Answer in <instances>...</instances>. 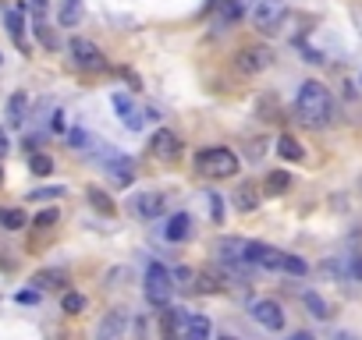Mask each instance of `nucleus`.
Returning a JSON list of instances; mask_svg holds the SVG:
<instances>
[{
	"label": "nucleus",
	"instance_id": "1",
	"mask_svg": "<svg viewBox=\"0 0 362 340\" xmlns=\"http://www.w3.org/2000/svg\"><path fill=\"white\" fill-rule=\"evenodd\" d=\"M295 107H298V117L306 128H327L334 120V96L320 82H302Z\"/></svg>",
	"mask_w": 362,
	"mask_h": 340
},
{
	"label": "nucleus",
	"instance_id": "2",
	"mask_svg": "<svg viewBox=\"0 0 362 340\" xmlns=\"http://www.w3.org/2000/svg\"><path fill=\"white\" fill-rule=\"evenodd\" d=\"M238 156L224 145H214V149H202L196 152V170L206 174V177H234L238 174Z\"/></svg>",
	"mask_w": 362,
	"mask_h": 340
},
{
	"label": "nucleus",
	"instance_id": "3",
	"mask_svg": "<svg viewBox=\"0 0 362 340\" xmlns=\"http://www.w3.org/2000/svg\"><path fill=\"white\" fill-rule=\"evenodd\" d=\"M171 294H174V273L167 266L153 262V266L146 269V301L157 305V308H167Z\"/></svg>",
	"mask_w": 362,
	"mask_h": 340
},
{
	"label": "nucleus",
	"instance_id": "4",
	"mask_svg": "<svg viewBox=\"0 0 362 340\" xmlns=\"http://www.w3.org/2000/svg\"><path fill=\"white\" fill-rule=\"evenodd\" d=\"M281 21H284V0H256L252 4V25L259 33L266 36L281 33Z\"/></svg>",
	"mask_w": 362,
	"mask_h": 340
},
{
	"label": "nucleus",
	"instance_id": "5",
	"mask_svg": "<svg viewBox=\"0 0 362 340\" xmlns=\"http://www.w3.org/2000/svg\"><path fill=\"white\" fill-rule=\"evenodd\" d=\"M68 53H71V60H75L82 71H103V68H107V57H103V50H100L93 39L75 36V39L68 43Z\"/></svg>",
	"mask_w": 362,
	"mask_h": 340
},
{
	"label": "nucleus",
	"instance_id": "6",
	"mask_svg": "<svg viewBox=\"0 0 362 340\" xmlns=\"http://www.w3.org/2000/svg\"><path fill=\"white\" fill-rule=\"evenodd\" d=\"M217 256L227 269H245L249 266V241L245 238H224V241H217Z\"/></svg>",
	"mask_w": 362,
	"mask_h": 340
},
{
	"label": "nucleus",
	"instance_id": "7",
	"mask_svg": "<svg viewBox=\"0 0 362 340\" xmlns=\"http://www.w3.org/2000/svg\"><path fill=\"white\" fill-rule=\"evenodd\" d=\"M234 64L245 75H259V71H266L270 64H274V53H270L266 46H241L234 53Z\"/></svg>",
	"mask_w": 362,
	"mask_h": 340
},
{
	"label": "nucleus",
	"instance_id": "8",
	"mask_svg": "<svg viewBox=\"0 0 362 340\" xmlns=\"http://www.w3.org/2000/svg\"><path fill=\"white\" fill-rule=\"evenodd\" d=\"M132 216H139V220H157V216H164L167 209V195L160 192H139L132 202H128Z\"/></svg>",
	"mask_w": 362,
	"mask_h": 340
},
{
	"label": "nucleus",
	"instance_id": "9",
	"mask_svg": "<svg viewBox=\"0 0 362 340\" xmlns=\"http://www.w3.org/2000/svg\"><path fill=\"white\" fill-rule=\"evenodd\" d=\"M128 333V312L125 308H110L96 326V340H125Z\"/></svg>",
	"mask_w": 362,
	"mask_h": 340
},
{
	"label": "nucleus",
	"instance_id": "10",
	"mask_svg": "<svg viewBox=\"0 0 362 340\" xmlns=\"http://www.w3.org/2000/svg\"><path fill=\"white\" fill-rule=\"evenodd\" d=\"M252 319L266 330H284V308L270 298H256L252 301Z\"/></svg>",
	"mask_w": 362,
	"mask_h": 340
},
{
	"label": "nucleus",
	"instance_id": "11",
	"mask_svg": "<svg viewBox=\"0 0 362 340\" xmlns=\"http://www.w3.org/2000/svg\"><path fill=\"white\" fill-rule=\"evenodd\" d=\"M149 149H153V156H157L160 163H174V160L181 156V138H178L174 132L160 128V132L153 135V142H149Z\"/></svg>",
	"mask_w": 362,
	"mask_h": 340
},
{
	"label": "nucleus",
	"instance_id": "12",
	"mask_svg": "<svg viewBox=\"0 0 362 340\" xmlns=\"http://www.w3.org/2000/svg\"><path fill=\"white\" fill-rule=\"evenodd\" d=\"M185 330H189V316L181 312V308H171L160 316V337L164 340H185Z\"/></svg>",
	"mask_w": 362,
	"mask_h": 340
},
{
	"label": "nucleus",
	"instance_id": "13",
	"mask_svg": "<svg viewBox=\"0 0 362 340\" xmlns=\"http://www.w3.org/2000/svg\"><path fill=\"white\" fill-rule=\"evenodd\" d=\"M110 103H114V110H117V117H121V125H125L128 132H139V128H142V114H139V107L125 96V92H114Z\"/></svg>",
	"mask_w": 362,
	"mask_h": 340
},
{
	"label": "nucleus",
	"instance_id": "14",
	"mask_svg": "<svg viewBox=\"0 0 362 340\" xmlns=\"http://www.w3.org/2000/svg\"><path fill=\"white\" fill-rule=\"evenodd\" d=\"M281 259L284 252L270 249L263 241H249V266H263V269H281Z\"/></svg>",
	"mask_w": 362,
	"mask_h": 340
},
{
	"label": "nucleus",
	"instance_id": "15",
	"mask_svg": "<svg viewBox=\"0 0 362 340\" xmlns=\"http://www.w3.org/2000/svg\"><path fill=\"white\" fill-rule=\"evenodd\" d=\"M103 160H107V174H114V181L117 184H132V160L128 156H121L117 149H110V152H103Z\"/></svg>",
	"mask_w": 362,
	"mask_h": 340
},
{
	"label": "nucleus",
	"instance_id": "16",
	"mask_svg": "<svg viewBox=\"0 0 362 340\" xmlns=\"http://www.w3.org/2000/svg\"><path fill=\"white\" fill-rule=\"evenodd\" d=\"M189 234H192V216L189 213H174L167 220V227H164V238L167 241H185Z\"/></svg>",
	"mask_w": 362,
	"mask_h": 340
},
{
	"label": "nucleus",
	"instance_id": "17",
	"mask_svg": "<svg viewBox=\"0 0 362 340\" xmlns=\"http://www.w3.org/2000/svg\"><path fill=\"white\" fill-rule=\"evenodd\" d=\"M64 284H68L64 269H40V273L33 276V287H36V291H53V287H64Z\"/></svg>",
	"mask_w": 362,
	"mask_h": 340
},
{
	"label": "nucleus",
	"instance_id": "18",
	"mask_svg": "<svg viewBox=\"0 0 362 340\" xmlns=\"http://www.w3.org/2000/svg\"><path fill=\"white\" fill-rule=\"evenodd\" d=\"M25 114H28V96H25V92H15V96L8 100V120H11V128L25 125Z\"/></svg>",
	"mask_w": 362,
	"mask_h": 340
},
{
	"label": "nucleus",
	"instance_id": "19",
	"mask_svg": "<svg viewBox=\"0 0 362 340\" xmlns=\"http://www.w3.org/2000/svg\"><path fill=\"white\" fill-rule=\"evenodd\" d=\"M277 156H281V160H291V163H298V160H306V149L298 145V138H291V135H281V138H277Z\"/></svg>",
	"mask_w": 362,
	"mask_h": 340
},
{
	"label": "nucleus",
	"instance_id": "20",
	"mask_svg": "<svg viewBox=\"0 0 362 340\" xmlns=\"http://www.w3.org/2000/svg\"><path fill=\"white\" fill-rule=\"evenodd\" d=\"M238 21H241V0H224L221 11H217V25L221 28H231Z\"/></svg>",
	"mask_w": 362,
	"mask_h": 340
},
{
	"label": "nucleus",
	"instance_id": "21",
	"mask_svg": "<svg viewBox=\"0 0 362 340\" xmlns=\"http://www.w3.org/2000/svg\"><path fill=\"white\" fill-rule=\"evenodd\" d=\"M57 21L64 25V28L78 25V21H82V0H60V15H57Z\"/></svg>",
	"mask_w": 362,
	"mask_h": 340
},
{
	"label": "nucleus",
	"instance_id": "22",
	"mask_svg": "<svg viewBox=\"0 0 362 340\" xmlns=\"http://www.w3.org/2000/svg\"><path fill=\"white\" fill-rule=\"evenodd\" d=\"M4 21H8V33L15 36V43L25 50V36H21V33H25V15H21V8L8 11V15H4Z\"/></svg>",
	"mask_w": 362,
	"mask_h": 340
},
{
	"label": "nucleus",
	"instance_id": "23",
	"mask_svg": "<svg viewBox=\"0 0 362 340\" xmlns=\"http://www.w3.org/2000/svg\"><path fill=\"white\" fill-rule=\"evenodd\" d=\"M291 188V174L288 170H270L266 177V195H284Z\"/></svg>",
	"mask_w": 362,
	"mask_h": 340
},
{
	"label": "nucleus",
	"instance_id": "24",
	"mask_svg": "<svg viewBox=\"0 0 362 340\" xmlns=\"http://www.w3.org/2000/svg\"><path fill=\"white\" fill-rule=\"evenodd\" d=\"M68 145L78 149V152H96V138L89 135V132H82V128H71L68 132Z\"/></svg>",
	"mask_w": 362,
	"mask_h": 340
},
{
	"label": "nucleus",
	"instance_id": "25",
	"mask_svg": "<svg viewBox=\"0 0 362 340\" xmlns=\"http://www.w3.org/2000/svg\"><path fill=\"white\" fill-rule=\"evenodd\" d=\"M185 340H209V319L206 316H189V330H185Z\"/></svg>",
	"mask_w": 362,
	"mask_h": 340
},
{
	"label": "nucleus",
	"instance_id": "26",
	"mask_svg": "<svg viewBox=\"0 0 362 340\" xmlns=\"http://www.w3.org/2000/svg\"><path fill=\"white\" fill-rule=\"evenodd\" d=\"M25 224H28L25 209H0V227L4 231H21Z\"/></svg>",
	"mask_w": 362,
	"mask_h": 340
},
{
	"label": "nucleus",
	"instance_id": "27",
	"mask_svg": "<svg viewBox=\"0 0 362 340\" xmlns=\"http://www.w3.org/2000/svg\"><path fill=\"white\" fill-rule=\"evenodd\" d=\"M234 206H238L241 213H252V209L259 206V199H256V188H252V184H241V188L234 192Z\"/></svg>",
	"mask_w": 362,
	"mask_h": 340
},
{
	"label": "nucleus",
	"instance_id": "28",
	"mask_svg": "<svg viewBox=\"0 0 362 340\" xmlns=\"http://www.w3.org/2000/svg\"><path fill=\"white\" fill-rule=\"evenodd\" d=\"M199 291H206V294H217V291H224V276H221L217 269H206V273H199Z\"/></svg>",
	"mask_w": 362,
	"mask_h": 340
},
{
	"label": "nucleus",
	"instance_id": "29",
	"mask_svg": "<svg viewBox=\"0 0 362 340\" xmlns=\"http://www.w3.org/2000/svg\"><path fill=\"white\" fill-rule=\"evenodd\" d=\"M85 195H89V202H93V209H100L103 216H114V199H110L107 192H100V188H89Z\"/></svg>",
	"mask_w": 362,
	"mask_h": 340
},
{
	"label": "nucleus",
	"instance_id": "30",
	"mask_svg": "<svg viewBox=\"0 0 362 340\" xmlns=\"http://www.w3.org/2000/svg\"><path fill=\"white\" fill-rule=\"evenodd\" d=\"M28 170H33L36 177H46V174H53V160L46 156V152H33V156H28Z\"/></svg>",
	"mask_w": 362,
	"mask_h": 340
},
{
	"label": "nucleus",
	"instance_id": "31",
	"mask_svg": "<svg viewBox=\"0 0 362 340\" xmlns=\"http://www.w3.org/2000/svg\"><path fill=\"white\" fill-rule=\"evenodd\" d=\"M281 269H284V273H291V276H306V273H309L306 259H298V256H288V252H284V259H281Z\"/></svg>",
	"mask_w": 362,
	"mask_h": 340
},
{
	"label": "nucleus",
	"instance_id": "32",
	"mask_svg": "<svg viewBox=\"0 0 362 340\" xmlns=\"http://www.w3.org/2000/svg\"><path fill=\"white\" fill-rule=\"evenodd\" d=\"M60 308H64V312H68V316H78V312H82V308H85V298H82L78 291H68L64 298H60Z\"/></svg>",
	"mask_w": 362,
	"mask_h": 340
},
{
	"label": "nucleus",
	"instance_id": "33",
	"mask_svg": "<svg viewBox=\"0 0 362 340\" xmlns=\"http://www.w3.org/2000/svg\"><path fill=\"white\" fill-rule=\"evenodd\" d=\"M306 308H309V312H313L316 319H327V316H330V312H327V301H323L316 291H309V294H306Z\"/></svg>",
	"mask_w": 362,
	"mask_h": 340
},
{
	"label": "nucleus",
	"instance_id": "34",
	"mask_svg": "<svg viewBox=\"0 0 362 340\" xmlns=\"http://www.w3.org/2000/svg\"><path fill=\"white\" fill-rule=\"evenodd\" d=\"M277 114H281V107H277L274 96H263V100H259V117H263V120H277Z\"/></svg>",
	"mask_w": 362,
	"mask_h": 340
},
{
	"label": "nucleus",
	"instance_id": "35",
	"mask_svg": "<svg viewBox=\"0 0 362 340\" xmlns=\"http://www.w3.org/2000/svg\"><path fill=\"white\" fill-rule=\"evenodd\" d=\"M206 199H209V209H214V220L221 224V220H224V199H221L217 192H209Z\"/></svg>",
	"mask_w": 362,
	"mask_h": 340
},
{
	"label": "nucleus",
	"instance_id": "36",
	"mask_svg": "<svg viewBox=\"0 0 362 340\" xmlns=\"http://www.w3.org/2000/svg\"><path fill=\"white\" fill-rule=\"evenodd\" d=\"M57 224V209H43L36 213V227H53Z\"/></svg>",
	"mask_w": 362,
	"mask_h": 340
},
{
	"label": "nucleus",
	"instance_id": "37",
	"mask_svg": "<svg viewBox=\"0 0 362 340\" xmlns=\"http://www.w3.org/2000/svg\"><path fill=\"white\" fill-rule=\"evenodd\" d=\"M57 195H64V188H40V192H33L28 199H57Z\"/></svg>",
	"mask_w": 362,
	"mask_h": 340
},
{
	"label": "nucleus",
	"instance_id": "38",
	"mask_svg": "<svg viewBox=\"0 0 362 340\" xmlns=\"http://www.w3.org/2000/svg\"><path fill=\"white\" fill-rule=\"evenodd\" d=\"M18 301H21V305H36V301H40V291H21Z\"/></svg>",
	"mask_w": 362,
	"mask_h": 340
},
{
	"label": "nucleus",
	"instance_id": "39",
	"mask_svg": "<svg viewBox=\"0 0 362 340\" xmlns=\"http://www.w3.org/2000/svg\"><path fill=\"white\" fill-rule=\"evenodd\" d=\"M8 152H11V142H8V132H4V128H0V160H4V156H8Z\"/></svg>",
	"mask_w": 362,
	"mask_h": 340
},
{
	"label": "nucleus",
	"instance_id": "40",
	"mask_svg": "<svg viewBox=\"0 0 362 340\" xmlns=\"http://www.w3.org/2000/svg\"><path fill=\"white\" fill-rule=\"evenodd\" d=\"M50 128H53V132H64V114H60V110L53 114V120H50Z\"/></svg>",
	"mask_w": 362,
	"mask_h": 340
},
{
	"label": "nucleus",
	"instance_id": "41",
	"mask_svg": "<svg viewBox=\"0 0 362 340\" xmlns=\"http://www.w3.org/2000/svg\"><path fill=\"white\" fill-rule=\"evenodd\" d=\"M352 276H355V280H362V256L352 259Z\"/></svg>",
	"mask_w": 362,
	"mask_h": 340
},
{
	"label": "nucleus",
	"instance_id": "42",
	"mask_svg": "<svg viewBox=\"0 0 362 340\" xmlns=\"http://www.w3.org/2000/svg\"><path fill=\"white\" fill-rule=\"evenodd\" d=\"M302 53H306V60H313V64H320V60H323V57H320L313 46H302Z\"/></svg>",
	"mask_w": 362,
	"mask_h": 340
},
{
	"label": "nucleus",
	"instance_id": "43",
	"mask_svg": "<svg viewBox=\"0 0 362 340\" xmlns=\"http://www.w3.org/2000/svg\"><path fill=\"white\" fill-rule=\"evenodd\" d=\"M46 4H50V0H33V8H36V15H43V11H46Z\"/></svg>",
	"mask_w": 362,
	"mask_h": 340
},
{
	"label": "nucleus",
	"instance_id": "44",
	"mask_svg": "<svg viewBox=\"0 0 362 340\" xmlns=\"http://www.w3.org/2000/svg\"><path fill=\"white\" fill-rule=\"evenodd\" d=\"M291 340H316V337H313V333H306V330H302V333H295Z\"/></svg>",
	"mask_w": 362,
	"mask_h": 340
},
{
	"label": "nucleus",
	"instance_id": "45",
	"mask_svg": "<svg viewBox=\"0 0 362 340\" xmlns=\"http://www.w3.org/2000/svg\"><path fill=\"white\" fill-rule=\"evenodd\" d=\"M338 340H355V337H352V333H341V337H338Z\"/></svg>",
	"mask_w": 362,
	"mask_h": 340
},
{
	"label": "nucleus",
	"instance_id": "46",
	"mask_svg": "<svg viewBox=\"0 0 362 340\" xmlns=\"http://www.w3.org/2000/svg\"><path fill=\"white\" fill-rule=\"evenodd\" d=\"M221 340H238V337H221Z\"/></svg>",
	"mask_w": 362,
	"mask_h": 340
},
{
	"label": "nucleus",
	"instance_id": "47",
	"mask_svg": "<svg viewBox=\"0 0 362 340\" xmlns=\"http://www.w3.org/2000/svg\"><path fill=\"white\" fill-rule=\"evenodd\" d=\"M0 64H4V53H0Z\"/></svg>",
	"mask_w": 362,
	"mask_h": 340
},
{
	"label": "nucleus",
	"instance_id": "48",
	"mask_svg": "<svg viewBox=\"0 0 362 340\" xmlns=\"http://www.w3.org/2000/svg\"><path fill=\"white\" fill-rule=\"evenodd\" d=\"M0 181H4V170H0Z\"/></svg>",
	"mask_w": 362,
	"mask_h": 340
},
{
	"label": "nucleus",
	"instance_id": "49",
	"mask_svg": "<svg viewBox=\"0 0 362 340\" xmlns=\"http://www.w3.org/2000/svg\"><path fill=\"white\" fill-rule=\"evenodd\" d=\"M288 340H291V337H288Z\"/></svg>",
	"mask_w": 362,
	"mask_h": 340
}]
</instances>
